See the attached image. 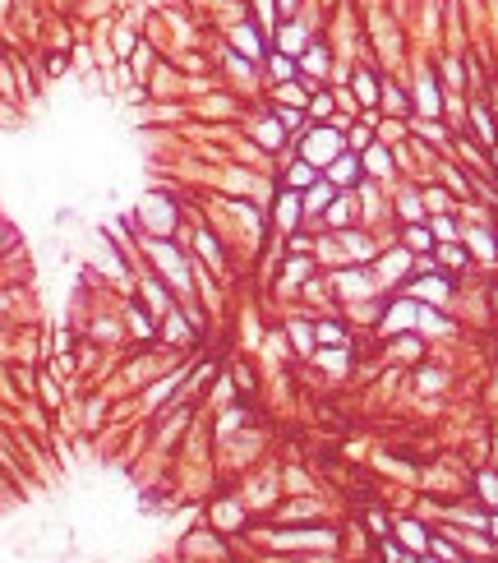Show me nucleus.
I'll return each instance as SVG.
<instances>
[{"label": "nucleus", "mask_w": 498, "mask_h": 563, "mask_svg": "<svg viewBox=\"0 0 498 563\" xmlns=\"http://www.w3.org/2000/svg\"><path fill=\"white\" fill-rule=\"evenodd\" d=\"M342 125H323V130H310L305 134V162L310 166H323L328 171L337 157H342Z\"/></svg>", "instance_id": "1"}, {"label": "nucleus", "mask_w": 498, "mask_h": 563, "mask_svg": "<svg viewBox=\"0 0 498 563\" xmlns=\"http://www.w3.org/2000/svg\"><path fill=\"white\" fill-rule=\"evenodd\" d=\"M332 545H337V531L328 527H305V531L277 536V550H332Z\"/></svg>", "instance_id": "2"}, {"label": "nucleus", "mask_w": 498, "mask_h": 563, "mask_svg": "<svg viewBox=\"0 0 498 563\" xmlns=\"http://www.w3.org/2000/svg\"><path fill=\"white\" fill-rule=\"evenodd\" d=\"M148 255L162 264V277L171 282V287H185V259H180L171 245H166V240H148Z\"/></svg>", "instance_id": "3"}, {"label": "nucleus", "mask_w": 498, "mask_h": 563, "mask_svg": "<svg viewBox=\"0 0 498 563\" xmlns=\"http://www.w3.org/2000/svg\"><path fill=\"white\" fill-rule=\"evenodd\" d=\"M392 531L401 536V550H410V554H429V531L420 527V522H410V517H401V522H392Z\"/></svg>", "instance_id": "4"}, {"label": "nucleus", "mask_w": 498, "mask_h": 563, "mask_svg": "<svg viewBox=\"0 0 498 563\" xmlns=\"http://www.w3.org/2000/svg\"><path fill=\"white\" fill-rule=\"evenodd\" d=\"M355 180H360V162H355L351 153H342L328 166V185H355Z\"/></svg>", "instance_id": "5"}, {"label": "nucleus", "mask_w": 498, "mask_h": 563, "mask_svg": "<svg viewBox=\"0 0 498 563\" xmlns=\"http://www.w3.org/2000/svg\"><path fill=\"white\" fill-rule=\"evenodd\" d=\"M476 498L485 503L489 513H498V475L494 471H480L476 475Z\"/></svg>", "instance_id": "6"}, {"label": "nucleus", "mask_w": 498, "mask_h": 563, "mask_svg": "<svg viewBox=\"0 0 498 563\" xmlns=\"http://www.w3.org/2000/svg\"><path fill=\"white\" fill-rule=\"evenodd\" d=\"M300 212H305V203H300V194H277V222H282V226H291V222L300 217Z\"/></svg>", "instance_id": "7"}, {"label": "nucleus", "mask_w": 498, "mask_h": 563, "mask_svg": "<svg viewBox=\"0 0 498 563\" xmlns=\"http://www.w3.org/2000/svg\"><path fill=\"white\" fill-rule=\"evenodd\" d=\"M332 199H337V194H332V185H328V180H319V185H310V194H305L300 203H305V212H319V208H328Z\"/></svg>", "instance_id": "8"}, {"label": "nucleus", "mask_w": 498, "mask_h": 563, "mask_svg": "<svg viewBox=\"0 0 498 563\" xmlns=\"http://www.w3.org/2000/svg\"><path fill=\"white\" fill-rule=\"evenodd\" d=\"M415 319H420V305H406V300H401V305H392V314L383 319V328H406V323H415Z\"/></svg>", "instance_id": "9"}, {"label": "nucleus", "mask_w": 498, "mask_h": 563, "mask_svg": "<svg viewBox=\"0 0 498 563\" xmlns=\"http://www.w3.org/2000/svg\"><path fill=\"white\" fill-rule=\"evenodd\" d=\"M235 46H240L249 60H258V55H263V37H258L254 28H235Z\"/></svg>", "instance_id": "10"}, {"label": "nucleus", "mask_w": 498, "mask_h": 563, "mask_svg": "<svg viewBox=\"0 0 498 563\" xmlns=\"http://www.w3.org/2000/svg\"><path fill=\"white\" fill-rule=\"evenodd\" d=\"M365 171H374V176H387L392 171V162H387V148H378V144H369V153H365Z\"/></svg>", "instance_id": "11"}, {"label": "nucleus", "mask_w": 498, "mask_h": 563, "mask_svg": "<svg viewBox=\"0 0 498 563\" xmlns=\"http://www.w3.org/2000/svg\"><path fill=\"white\" fill-rule=\"evenodd\" d=\"M471 121H476L480 144H485V148H494V139H498V134H494V121H489V111H485V107H476V111H471Z\"/></svg>", "instance_id": "12"}, {"label": "nucleus", "mask_w": 498, "mask_h": 563, "mask_svg": "<svg viewBox=\"0 0 498 563\" xmlns=\"http://www.w3.org/2000/svg\"><path fill=\"white\" fill-rule=\"evenodd\" d=\"M355 97H360V102H378V88H374V74H369V69H355Z\"/></svg>", "instance_id": "13"}, {"label": "nucleus", "mask_w": 498, "mask_h": 563, "mask_svg": "<svg viewBox=\"0 0 498 563\" xmlns=\"http://www.w3.org/2000/svg\"><path fill=\"white\" fill-rule=\"evenodd\" d=\"M282 46H286V55H305V51H310V46H305V33H300L296 23L282 28Z\"/></svg>", "instance_id": "14"}, {"label": "nucleus", "mask_w": 498, "mask_h": 563, "mask_svg": "<svg viewBox=\"0 0 498 563\" xmlns=\"http://www.w3.org/2000/svg\"><path fill=\"white\" fill-rule=\"evenodd\" d=\"M314 337H319V342H328V346H346V332L337 328V323H319V328H314Z\"/></svg>", "instance_id": "15"}, {"label": "nucleus", "mask_w": 498, "mask_h": 563, "mask_svg": "<svg viewBox=\"0 0 498 563\" xmlns=\"http://www.w3.org/2000/svg\"><path fill=\"white\" fill-rule=\"evenodd\" d=\"M305 69H310V74H328V55H323V46H310V51H305Z\"/></svg>", "instance_id": "16"}, {"label": "nucleus", "mask_w": 498, "mask_h": 563, "mask_svg": "<svg viewBox=\"0 0 498 563\" xmlns=\"http://www.w3.org/2000/svg\"><path fill=\"white\" fill-rule=\"evenodd\" d=\"M429 245H434V236L424 231V226H410V231H406V250H420V255H424Z\"/></svg>", "instance_id": "17"}, {"label": "nucleus", "mask_w": 498, "mask_h": 563, "mask_svg": "<svg viewBox=\"0 0 498 563\" xmlns=\"http://www.w3.org/2000/svg\"><path fill=\"white\" fill-rule=\"evenodd\" d=\"M277 125H282V121H258V139H263L268 148L282 144V130H277Z\"/></svg>", "instance_id": "18"}, {"label": "nucleus", "mask_w": 498, "mask_h": 563, "mask_svg": "<svg viewBox=\"0 0 498 563\" xmlns=\"http://www.w3.org/2000/svg\"><path fill=\"white\" fill-rule=\"evenodd\" d=\"M415 296H424V300H443V296H448V287H443V282H415Z\"/></svg>", "instance_id": "19"}, {"label": "nucleus", "mask_w": 498, "mask_h": 563, "mask_svg": "<svg viewBox=\"0 0 498 563\" xmlns=\"http://www.w3.org/2000/svg\"><path fill=\"white\" fill-rule=\"evenodd\" d=\"M268 69H272L277 79H291V74H296V65H291V55H272V60H268Z\"/></svg>", "instance_id": "20"}, {"label": "nucleus", "mask_w": 498, "mask_h": 563, "mask_svg": "<svg viewBox=\"0 0 498 563\" xmlns=\"http://www.w3.org/2000/svg\"><path fill=\"white\" fill-rule=\"evenodd\" d=\"M310 180H314V166L310 162H296V166H291V185H310Z\"/></svg>", "instance_id": "21"}, {"label": "nucleus", "mask_w": 498, "mask_h": 563, "mask_svg": "<svg viewBox=\"0 0 498 563\" xmlns=\"http://www.w3.org/2000/svg\"><path fill=\"white\" fill-rule=\"evenodd\" d=\"M291 337H296V351H314V332H310V328H300V323H296V328H291Z\"/></svg>", "instance_id": "22"}, {"label": "nucleus", "mask_w": 498, "mask_h": 563, "mask_svg": "<svg viewBox=\"0 0 498 563\" xmlns=\"http://www.w3.org/2000/svg\"><path fill=\"white\" fill-rule=\"evenodd\" d=\"M420 107H424V111H438V93H434V83H429V79L420 83Z\"/></svg>", "instance_id": "23"}, {"label": "nucleus", "mask_w": 498, "mask_h": 563, "mask_svg": "<svg viewBox=\"0 0 498 563\" xmlns=\"http://www.w3.org/2000/svg\"><path fill=\"white\" fill-rule=\"evenodd\" d=\"M434 236H438V240H448V245H452V240H457V226H452V222H448V217H438V222H434Z\"/></svg>", "instance_id": "24"}, {"label": "nucleus", "mask_w": 498, "mask_h": 563, "mask_svg": "<svg viewBox=\"0 0 498 563\" xmlns=\"http://www.w3.org/2000/svg\"><path fill=\"white\" fill-rule=\"evenodd\" d=\"M166 337H176V342H185V337H189V328L180 323V314H176V319L166 314Z\"/></svg>", "instance_id": "25"}, {"label": "nucleus", "mask_w": 498, "mask_h": 563, "mask_svg": "<svg viewBox=\"0 0 498 563\" xmlns=\"http://www.w3.org/2000/svg\"><path fill=\"white\" fill-rule=\"evenodd\" d=\"M199 250H203V259H212V264H221V250H217V240H208V236H199Z\"/></svg>", "instance_id": "26"}, {"label": "nucleus", "mask_w": 498, "mask_h": 563, "mask_svg": "<svg viewBox=\"0 0 498 563\" xmlns=\"http://www.w3.org/2000/svg\"><path fill=\"white\" fill-rule=\"evenodd\" d=\"M438 255H443V264H457V268L466 264V255H462V250H457V245H443Z\"/></svg>", "instance_id": "27"}, {"label": "nucleus", "mask_w": 498, "mask_h": 563, "mask_svg": "<svg viewBox=\"0 0 498 563\" xmlns=\"http://www.w3.org/2000/svg\"><path fill=\"white\" fill-rule=\"evenodd\" d=\"M282 125H286V130H305V116H300V111H286V107H282Z\"/></svg>", "instance_id": "28"}, {"label": "nucleus", "mask_w": 498, "mask_h": 563, "mask_svg": "<svg viewBox=\"0 0 498 563\" xmlns=\"http://www.w3.org/2000/svg\"><path fill=\"white\" fill-rule=\"evenodd\" d=\"M369 527H374L378 541H387V517H383V513H369Z\"/></svg>", "instance_id": "29"}, {"label": "nucleus", "mask_w": 498, "mask_h": 563, "mask_svg": "<svg viewBox=\"0 0 498 563\" xmlns=\"http://www.w3.org/2000/svg\"><path fill=\"white\" fill-rule=\"evenodd\" d=\"M383 107H392V111H406V97H401L397 88H387V93H383Z\"/></svg>", "instance_id": "30"}, {"label": "nucleus", "mask_w": 498, "mask_h": 563, "mask_svg": "<svg viewBox=\"0 0 498 563\" xmlns=\"http://www.w3.org/2000/svg\"><path fill=\"white\" fill-rule=\"evenodd\" d=\"M406 264H410V259H406V255H392V259H387V264H383V268H387V277H401V268H406Z\"/></svg>", "instance_id": "31"}, {"label": "nucleus", "mask_w": 498, "mask_h": 563, "mask_svg": "<svg viewBox=\"0 0 498 563\" xmlns=\"http://www.w3.org/2000/svg\"><path fill=\"white\" fill-rule=\"evenodd\" d=\"M310 111H314V116H328V111H332V97H314Z\"/></svg>", "instance_id": "32"}, {"label": "nucleus", "mask_w": 498, "mask_h": 563, "mask_svg": "<svg viewBox=\"0 0 498 563\" xmlns=\"http://www.w3.org/2000/svg\"><path fill=\"white\" fill-rule=\"evenodd\" d=\"M286 273H291V277H305V273H310V264H305V259H291Z\"/></svg>", "instance_id": "33"}, {"label": "nucleus", "mask_w": 498, "mask_h": 563, "mask_svg": "<svg viewBox=\"0 0 498 563\" xmlns=\"http://www.w3.org/2000/svg\"><path fill=\"white\" fill-rule=\"evenodd\" d=\"M415 130H420L424 139H443V130H438V125H429V121H420V125H415Z\"/></svg>", "instance_id": "34"}, {"label": "nucleus", "mask_w": 498, "mask_h": 563, "mask_svg": "<svg viewBox=\"0 0 498 563\" xmlns=\"http://www.w3.org/2000/svg\"><path fill=\"white\" fill-rule=\"evenodd\" d=\"M351 148H369V130H351Z\"/></svg>", "instance_id": "35"}, {"label": "nucleus", "mask_w": 498, "mask_h": 563, "mask_svg": "<svg viewBox=\"0 0 498 563\" xmlns=\"http://www.w3.org/2000/svg\"><path fill=\"white\" fill-rule=\"evenodd\" d=\"M485 536L498 545V513H489V522H485Z\"/></svg>", "instance_id": "36"}, {"label": "nucleus", "mask_w": 498, "mask_h": 563, "mask_svg": "<svg viewBox=\"0 0 498 563\" xmlns=\"http://www.w3.org/2000/svg\"><path fill=\"white\" fill-rule=\"evenodd\" d=\"M443 199H448L443 189H429V194H424V203H429V208H443Z\"/></svg>", "instance_id": "37"}, {"label": "nucleus", "mask_w": 498, "mask_h": 563, "mask_svg": "<svg viewBox=\"0 0 498 563\" xmlns=\"http://www.w3.org/2000/svg\"><path fill=\"white\" fill-rule=\"evenodd\" d=\"M420 563H443V559H434V554H420Z\"/></svg>", "instance_id": "38"}, {"label": "nucleus", "mask_w": 498, "mask_h": 563, "mask_svg": "<svg viewBox=\"0 0 498 563\" xmlns=\"http://www.w3.org/2000/svg\"><path fill=\"white\" fill-rule=\"evenodd\" d=\"M291 5H296V0H282V10H291Z\"/></svg>", "instance_id": "39"}]
</instances>
